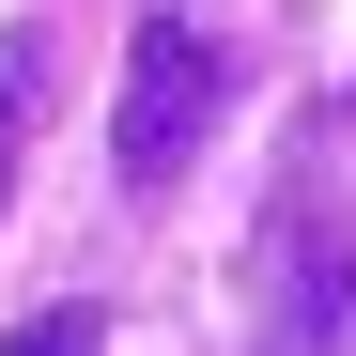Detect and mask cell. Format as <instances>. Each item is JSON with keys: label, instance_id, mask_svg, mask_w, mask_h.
Segmentation results:
<instances>
[{"label": "cell", "instance_id": "3957f363", "mask_svg": "<svg viewBox=\"0 0 356 356\" xmlns=\"http://www.w3.org/2000/svg\"><path fill=\"white\" fill-rule=\"evenodd\" d=\"M0 356H108V310H93V294H63V310H31Z\"/></svg>", "mask_w": 356, "mask_h": 356}, {"label": "cell", "instance_id": "7a4b0ae2", "mask_svg": "<svg viewBox=\"0 0 356 356\" xmlns=\"http://www.w3.org/2000/svg\"><path fill=\"white\" fill-rule=\"evenodd\" d=\"M264 356H356V294H341V248L325 264H294V232H279V341Z\"/></svg>", "mask_w": 356, "mask_h": 356}, {"label": "cell", "instance_id": "6da1fadb", "mask_svg": "<svg viewBox=\"0 0 356 356\" xmlns=\"http://www.w3.org/2000/svg\"><path fill=\"white\" fill-rule=\"evenodd\" d=\"M217 93H232V63H217L202 16H140V31H124V93H108V155H124V186H170V170L202 155Z\"/></svg>", "mask_w": 356, "mask_h": 356}, {"label": "cell", "instance_id": "277c9868", "mask_svg": "<svg viewBox=\"0 0 356 356\" xmlns=\"http://www.w3.org/2000/svg\"><path fill=\"white\" fill-rule=\"evenodd\" d=\"M31 93H47V47H31V31H0V155H16V124H31Z\"/></svg>", "mask_w": 356, "mask_h": 356}]
</instances>
